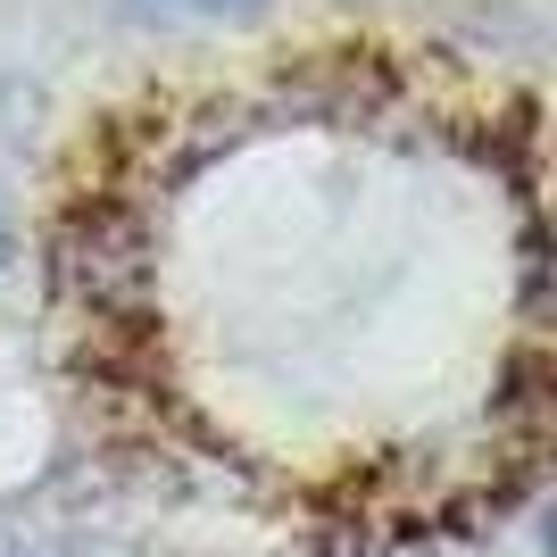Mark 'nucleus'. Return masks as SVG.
I'll return each instance as SVG.
<instances>
[{
	"label": "nucleus",
	"mask_w": 557,
	"mask_h": 557,
	"mask_svg": "<svg viewBox=\"0 0 557 557\" xmlns=\"http://www.w3.org/2000/svg\"><path fill=\"white\" fill-rule=\"evenodd\" d=\"M0 557H125L116 541L67 533V524H0Z\"/></svg>",
	"instance_id": "1"
},
{
	"label": "nucleus",
	"mask_w": 557,
	"mask_h": 557,
	"mask_svg": "<svg viewBox=\"0 0 557 557\" xmlns=\"http://www.w3.org/2000/svg\"><path fill=\"white\" fill-rule=\"evenodd\" d=\"M141 17H166V25H209V17H250L258 0H134Z\"/></svg>",
	"instance_id": "2"
},
{
	"label": "nucleus",
	"mask_w": 557,
	"mask_h": 557,
	"mask_svg": "<svg viewBox=\"0 0 557 557\" xmlns=\"http://www.w3.org/2000/svg\"><path fill=\"white\" fill-rule=\"evenodd\" d=\"M0 267H9V200H0Z\"/></svg>",
	"instance_id": "3"
}]
</instances>
